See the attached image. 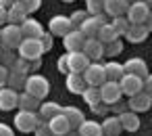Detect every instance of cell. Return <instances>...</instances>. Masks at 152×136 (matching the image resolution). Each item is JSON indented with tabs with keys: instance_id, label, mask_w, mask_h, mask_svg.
<instances>
[{
	"instance_id": "29",
	"label": "cell",
	"mask_w": 152,
	"mask_h": 136,
	"mask_svg": "<svg viewBox=\"0 0 152 136\" xmlns=\"http://www.w3.org/2000/svg\"><path fill=\"white\" fill-rule=\"evenodd\" d=\"M104 65V73H106V80H110V82H119L121 78H123V65L121 63H117V61H108V63H102Z\"/></svg>"
},
{
	"instance_id": "47",
	"label": "cell",
	"mask_w": 152,
	"mask_h": 136,
	"mask_svg": "<svg viewBox=\"0 0 152 136\" xmlns=\"http://www.w3.org/2000/svg\"><path fill=\"white\" fill-rule=\"evenodd\" d=\"M2 25H7V9L0 7V27Z\"/></svg>"
},
{
	"instance_id": "35",
	"label": "cell",
	"mask_w": 152,
	"mask_h": 136,
	"mask_svg": "<svg viewBox=\"0 0 152 136\" xmlns=\"http://www.w3.org/2000/svg\"><path fill=\"white\" fill-rule=\"evenodd\" d=\"M110 25L115 27V32H117L119 36H123V34L129 30V25H131V23H129V21L125 19V15H123V17H115V19L110 21Z\"/></svg>"
},
{
	"instance_id": "51",
	"label": "cell",
	"mask_w": 152,
	"mask_h": 136,
	"mask_svg": "<svg viewBox=\"0 0 152 136\" xmlns=\"http://www.w3.org/2000/svg\"><path fill=\"white\" fill-rule=\"evenodd\" d=\"M63 2H75V0H63Z\"/></svg>"
},
{
	"instance_id": "50",
	"label": "cell",
	"mask_w": 152,
	"mask_h": 136,
	"mask_svg": "<svg viewBox=\"0 0 152 136\" xmlns=\"http://www.w3.org/2000/svg\"><path fill=\"white\" fill-rule=\"evenodd\" d=\"M127 4H133V2H140V0H125Z\"/></svg>"
},
{
	"instance_id": "39",
	"label": "cell",
	"mask_w": 152,
	"mask_h": 136,
	"mask_svg": "<svg viewBox=\"0 0 152 136\" xmlns=\"http://www.w3.org/2000/svg\"><path fill=\"white\" fill-rule=\"evenodd\" d=\"M86 19H88V13H86V11H75V13L69 17V21H71V25H73L75 30H77V27H79Z\"/></svg>"
},
{
	"instance_id": "41",
	"label": "cell",
	"mask_w": 152,
	"mask_h": 136,
	"mask_svg": "<svg viewBox=\"0 0 152 136\" xmlns=\"http://www.w3.org/2000/svg\"><path fill=\"white\" fill-rule=\"evenodd\" d=\"M34 134H36V136H54V134L50 132V128H48V123H46V121H42V123L34 130Z\"/></svg>"
},
{
	"instance_id": "24",
	"label": "cell",
	"mask_w": 152,
	"mask_h": 136,
	"mask_svg": "<svg viewBox=\"0 0 152 136\" xmlns=\"http://www.w3.org/2000/svg\"><path fill=\"white\" fill-rule=\"evenodd\" d=\"M46 123H48V128H50V132H52L54 136H63V134L71 132V126H69V121H67V117H65L63 113L54 115V117L48 119Z\"/></svg>"
},
{
	"instance_id": "21",
	"label": "cell",
	"mask_w": 152,
	"mask_h": 136,
	"mask_svg": "<svg viewBox=\"0 0 152 136\" xmlns=\"http://www.w3.org/2000/svg\"><path fill=\"white\" fill-rule=\"evenodd\" d=\"M61 113L67 117V121H69L71 130H77V128L86 121L83 111H81V109H77V107H61Z\"/></svg>"
},
{
	"instance_id": "9",
	"label": "cell",
	"mask_w": 152,
	"mask_h": 136,
	"mask_svg": "<svg viewBox=\"0 0 152 136\" xmlns=\"http://www.w3.org/2000/svg\"><path fill=\"white\" fill-rule=\"evenodd\" d=\"M71 30H73V25H71L69 17H65V15H54V17L48 21V34H52V36H56V38L67 36Z\"/></svg>"
},
{
	"instance_id": "8",
	"label": "cell",
	"mask_w": 152,
	"mask_h": 136,
	"mask_svg": "<svg viewBox=\"0 0 152 136\" xmlns=\"http://www.w3.org/2000/svg\"><path fill=\"white\" fill-rule=\"evenodd\" d=\"M88 86H100L106 82V73H104V65L102 63H90L88 69L81 73Z\"/></svg>"
},
{
	"instance_id": "33",
	"label": "cell",
	"mask_w": 152,
	"mask_h": 136,
	"mask_svg": "<svg viewBox=\"0 0 152 136\" xmlns=\"http://www.w3.org/2000/svg\"><path fill=\"white\" fill-rule=\"evenodd\" d=\"M121 52H123V40H121V38L115 40V42H110V44H104V57L115 59V57L121 55Z\"/></svg>"
},
{
	"instance_id": "36",
	"label": "cell",
	"mask_w": 152,
	"mask_h": 136,
	"mask_svg": "<svg viewBox=\"0 0 152 136\" xmlns=\"http://www.w3.org/2000/svg\"><path fill=\"white\" fill-rule=\"evenodd\" d=\"M38 42H40L42 50H44V52H48V50H52V46H54V36H52V34H48V32H44V34L38 38Z\"/></svg>"
},
{
	"instance_id": "27",
	"label": "cell",
	"mask_w": 152,
	"mask_h": 136,
	"mask_svg": "<svg viewBox=\"0 0 152 136\" xmlns=\"http://www.w3.org/2000/svg\"><path fill=\"white\" fill-rule=\"evenodd\" d=\"M40 103H42V101H38V98H34L31 94H27V92H19V101H17V109H19V111H38V107H40Z\"/></svg>"
},
{
	"instance_id": "2",
	"label": "cell",
	"mask_w": 152,
	"mask_h": 136,
	"mask_svg": "<svg viewBox=\"0 0 152 136\" xmlns=\"http://www.w3.org/2000/svg\"><path fill=\"white\" fill-rule=\"evenodd\" d=\"M125 15H127L125 19H127L131 25H150V19H152V15H150V7L144 4L142 0H140V2L129 4Z\"/></svg>"
},
{
	"instance_id": "52",
	"label": "cell",
	"mask_w": 152,
	"mask_h": 136,
	"mask_svg": "<svg viewBox=\"0 0 152 136\" xmlns=\"http://www.w3.org/2000/svg\"><path fill=\"white\" fill-rule=\"evenodd\" d=\"M0 42H2V38H0Z\"/></svg>"
},
{
	"instance_id": "32",
	"label": "cell",
	"mask_w": 152,
	"mask_h": 136,
	"mask_svg": "<svg viewBox=\"0 0 152 136\" xmlns=\"http://www.w3.org/2000/svg\"><path fill=\"white\" fill-rule=\"evenodd\" d=\"M81 96H83V101H86L88 107H94V105L102 103V101H100V88H98V86H88V88L81 92Z\"/></svg>"
},
{
	"instance_id": "45",
	"label": "cell",
	"mask_w": 152,
	"mask_h": 136,
	"mask_svg": "<svg viewBox=\"0 0 152 136\" xmlns=\"http://www.w3.org/2000/svg\"><path fill=\"white\" fill-rule=\"evenodd\" d=\"M7 75H9V69L0 65V88H2V86H7Z\"/></svg>"
},
{
	"instance_id": "1",
	"label": "cell",
	"mask_w": 152,
	"mask_h": 136,
	"mask_svg": "<svg viewBox=\"0 0 152 136\" xmlns=\"http://www.w3.org/2000/svg\"><path fill=\"white\" fill-rule=\"evenodd\" d=\"M23 92L31 94V96L38 98V101H44V98L48 96V92H50V82H48L44 75H40V73H29L27 80H25Z\"/></svg>"
},
{
	"instance_id": "15",
	"label": "cell",
	"mask_w": 152,
	"mask_h": 136,
	"mask_svg": "<svg viewBox=\"0 0 152 136\" xmlns=\"http://www.w3.org/2000/svg\"><path fill=\"white\" fill-rule=\"evenodd\" d=\"M83 42H86V36L79 32V30H71L67 36H63V46H65V50L67 52H77V50H81L83 48Z\"/></svg>"
},
{
	"instance_id": "37",
	"label": "cell",
	"mask_w": 152,
	"mask_h": 136,
	"mask_svg": "<svg viewBox=\"0 0 152 136\" xmlns=\"http://www.w3.org/2000/svg\"><path fill=\"white\" fill-rule=\"evenodd\" d=\"M88 15H98L102 13V0H86V9Z\"/></svg>"
},
{
	"instance_id": "25",
	"label": "cell",
	"mask_w": 152,
	"mask_h": 136,
	"mask_svg": "<svg viewBox=\"0 0 152 136\" xmlns=\"http://www.w3.org/2000/svg\"><path fill=\"white\" fill-rule=\"evenodd\" d=\"M36 113L40 115V119H42V121H48V119H52L54 115H58V113H61V105H58V103H54V101H42Z\"/></svg>"
},
{
	"instance_id": "11",
	"label": "cell",
	"mask_w": 152,
	"mask_h": 136,
	"mask_svg": "<svg viewBox=\"0 0 152 136\" xmlns=\"http://www.w3.org/2000/svg\"><path fill=\"white\" fill-rule=\"evenodd\" d=\"M150 107H152V96L144 90L129 96V101H127V109L133 113H146V111H150Z\"/></svg>"
},
{
	"instance_id": "40",
	"label": "cell",
	"mask_w": 152,
	"mask_h": 136,
	"mask_svg": "<svg viewBox=\"0 0 152 136\" xmlns=\"http://www.w3.org/2000/svg\"><path fill=\"white\" fill-rule=\"evenodd\" d=\"M90 109H92L94 115H100V117H106V115L110 113V105H104V103H98V105H94V107H90Z\"/></svg>"
},
{
	"instance_id": "38",
	"label": "cell",
	"mask_w": 152,
	"mask_h": 136,
	"mask_svg": "<svg viewBox=\"0 0 152 136\" xmlns=\"http://www.w3.org/2000/svg\"><path fill=\"white\" fill-rule=\"evenodd\" d=\"M19 4L27 11V15H31V13H36L42 7V0H19Z\"/></svg>"
},
{
	"instance_id": "49",
	"label": "cell",
	"mask_w": 152,
	"mask_h": 136,
	"mask_svg": "<svg viewBox=\"0 0 152 136\" xmlns=\"http://www.w3.org/2000/svg\"><path fill=\"white\" fill-rule=\"evenodd\" d=\"M63 136H79V134H77L75 130H71V132H67V134H63Z\"/></svg>"
},
{
	"instance_id": "14",
	"label": "cell",
	"mask_w": 152,
	"mask_h": 136,
	"mask_svg": "<svg viewBox=\"0 0 152 136\" xmlns=\"http://www.w3.org/2000/svg\"><path fill=\"white\" fill-rule=\"evenodd\" d=\"M127 2L125 0H102V13L108 17V19H115V17H123L127 13Z\"/></svg>"
},
{
	"instance_id": "31",
	"label": "cell",
	"mask_w": 152,
	"mask_h": 136,
	"mask_svg": "<svg viewBox=\"0 0 152 136\" xmlns=\"http://www.w3.org/2000/svg\"><path fill=\"white\" fill-rule=\"evenodd\" d=\"M119 38H121V36L115 32V27L110 25V21H108L106 25H102L100 32H98V36H96V40L102 42V44H110V42H115V40H119Z\"/></svg>"
},
{
	"instance_id": "13",
	"label": "cell",
	"mask_w": 152,
	"mask_h": 136,
	"mask_svg": "<svg viewBox=\"0 0 152 136\" xmlns=\"http://www.w3.org/2000/svg\"><path fill=\"white\" fill-rule=\"evenodd\" d=\"M92 61L81 52V50H77V52H67V65H69V73H83L86 69H88V65H90Z\"/></svg>"
},
{
	"instance_id": "12",
	"label": "cell",
	"mask_w": 152,
	"mask_h": 136,
	"mask_svg": "<svg viewBox=\"0 0 152 136\" xmlns=\"http://www.w3.org/2000/svg\"><path fill=\"white\" fill-rule=\"evenodd\" d=\"M81 52H83L92 63H100V59L104 57V44H102V42H98L96 38H86Z\"/></svg>"
},
{
	"instance_id": "44",
	"label": "cell",
	"mask_w": 152,
	"mask_h": 136,
	"mask_svg": "<svg viewBox=\"0 0 152 136\" xmlns=\"http://www.w3.org/2000/svg\"><path fill=\"white\" fill-rule=\"evenodd\" d=\"M0 136H15V130H13L9 123L0 121Z\"/></svg>"
},
{
	"instance_id": "10",
	"label": "cell",
	"mask_w": 152,
	"mask_h": 136,
	"mask_svg": "<svg viewBox=\"0 0 152 136\" xmlns=\"http://www.w3.org/2000/svg\"><path fill=\"white\" fill-rule=\"evenodd\" d=\"M117 84H119V88H121V94H125L127 98L133 96V94H137V92H142V78H137V75L123 73V78H121Z\"/></svg>"
},
{
	"instance_id": "22",
	"label": "cell",
	"mask_w": 152,
	"mask_h": 136,
	"mask_svg": "<svg viewBox=\"0 0 152 136\" xmlns=\"http://www.w3.org/2000/svg\"><path fill=\"white\" fill-rule=\"evenodd\" d=\"M117 117H119V121H121V130H125V132H137L140 126H142L140 115L133 113V111H125V113H121V115H117Z\"/></svg>"
},
{
	"instance_id": "3",
	"label": "cell",
	"mask_w": 152,
	"mask_h": 136,
	"mask_svg": "<svg viewBox=\"0 0 152 136\" xmlns=\"http://www.w3.org/2000/svg\"><path fill=\"white\" fill-rule=\"evenodd\" d=\"M0 38H2V42H0V48H9V50H17V46L23 42V36H21V27L19 25H2L0 27Z\"/></svg>"
},
{
	"instance_id": "4",
	"label": "cell",
	"mask_w": 152,
	"mask_h": 136,
	"mask_svg": "<svg viewBox=\"0 0 152 136\" xmlns=\"http://www.w3.org/2000/svg\"><path fill=\"white\" fill-rule=\"evenodd\" d=\"M40 123H42V119L36 111H17V115H15V128L23 134L34 132Z\"/></svg>"
},
{
	"instance_id": "46",
	"label": "cell",
	"mask_w": 152,
	"mask_h": 136,
	"mask_svg": "<svg viewBox=\"0 0 152 136\" xmlns=\"http://www.w3.org/2000/svg\"><path fill=\"white\" fill-rule=\"evenodd\" d=\"M42 67V59H36V61H29V73H36L38 69Z\"/></svg>"
},
{
	"instance_id": "23",
	"label": "cell",
	"mask_w": 152,
	"mask_h": 136,
	"mask_svg": "<svg viewBox=\"0 0 152 136\" xmlns=\"http://www.w3.org/2000/svg\"><path fill=\"white\" fill-rule=\"evenodd\" d=\"M27 17H29V15H27V11H25L19 2L11 4V7L7 9V23H11V25H21Z\"/></svg>"
},
{
	"instance_id": "43",
	"label": "cell",
	"mask_w": 152,
	"mask_h": 136,
	"mask_svg": "<svg viewBox=\"0 0 152 136\" xmlns=\"http://www.w3.org/2000/svg\"><path fill=\"white\" fill-rule=\"evenodd\" d=\"M56 67H58V71H61V73H65V75L69 73V65H67V52H65V55H61V59L56 61Z\"/></svg>"
},
{
	"instance_id": "5",
	"label": "cell",
	"mask_w": 152,
	"mask_h": 136,
	"mask_svg": "<svg viewBox=\"0 0 152 136\" xmlns=\"http://www.w3.org/2000/svg\"><path fill=\"white\" fill-rule=\"evenodd\" d=\"M108 23V17L104 15V13H98V15H88V19L77 27L86 38H96L98 36V32H100V27L102 25H106Z\"/></svg>"
},
{
	"instance_id": "30",
	"label": "cell",
	"mask_w": 152,
	"mask_h": 136,
	"mask_svg": "<svg viewBox=\"0 0 152 136\" xmlns=\"http://www.w3.org/2000/svg\"><path fill=\"white\" fill-rule=\"evenodd\" d=\"M25 80H27L25 73H21V71H9V75H7V88L19 92V90L25 88Z\"/></svg>"
},
{
	"instance_id": "34",
	"label": "cell",
	"mask_w": 152,
	"mask_h": 136,
	"mask_svg": "<svg viewBox=\"0 0 152 136\" xmlns=\"http://www.w3.org/2000/svg\"><path fill=\"white\" fill-rule=\"evenodd\" d=\"M15 59H17L15 50H9V48H0V65H2V67L11 69V67H13V63H15Z\"/></svg>"
},
{
	"instance_id": "17",
	"label": "cell",
	"mask_w": 152,
	"mask_h": 136,
	"mask_svg": "<svg viewBox=\"0 0 152 136\" xmlns=\"http://www.w3.org/2000/svg\"><path fill=\"white\" fill-rule=\"evenodd\" d=\"M123 71L125 73H131V75H137V78H146L148 75V65L144 59L140 57H133V59H127V63H123Z\"/></svg>"
},
{
	"instance_id": "28",
	"label": "cell",
	"mask_w": 152,
	"mask_h": 136,
	"mask_svg": "<svg viewBox=\"0 0 152 136\" xmlns=\"http://www.w3.org/2000/svg\"><path fill=\"white\" fill-rule=\"evenodd\" d=\"M75 132L79 136H104L102 134V128H100V121H92V119H86Z\"/></svg>"
},
{
	"instance_id": "16",
	"label": "cell",
	"mask_w": 152,
	"mask_h": 136,
	"mask_svg": "<svg viewBox=\"0 0 152 136\" xmlns=\"http://www.w3.org/2000/svg\"><path fill=\"white\" fill-rule=\"evenodd\" d=\"M129 44H142L150 36V25H129V30L123 34Z\"/></svg>"
},
{
	"instance_id": "19",
	"label": "cell",
	"mask_w": 152,
	"mask_h": 136,
	"mask_svg": "<svg viewBox=\"0 0 152 136\" xmlns=\"http://www.w3.org/2000/svg\"><path fill=\"white\" fill-rule=\"evenodd\" d=\"M17 101H19V92L2 86L0 88V111H13L17 109Z\"/></svg>"
},
{
	"instance_id": "48",
	"label": "cell",
	"mask_w": 152,
	"mask_h": 136,
	"mask_svg": "<svg viewBox=\"0 0 152 136\" xmlns=\"http://www.w3.org/2000/svg\"><path fill=\"white\" fill-rule=\"evenodd\" d=\"M15 2H19V0H0V7L9 9V7H11V4H15Z\"/></svg>"
},
{
	"instance_id": "42",
	"label": "cell",
	"mask_w": 152,
	"mask_h": 136,
	"mask_svg": "<svg viewBox=\"0 0 152 136\" xmlns=\"http://www.w3.org/2000/svg\"><path fill=\"white\" fill-rule=\"evenodd\" d=\"M125 111H129V109H127V103H123V101L110 105V113H115V115H121V113H125Z\"/></svg>"
},
{
	"instance_id": "20",
	"label": "cell",
	"mask_w": 152,
	"mask_h": 136,
	"mask_svg": "<svg viewBox=\"0 0 152 136\" xmlns=\"http://www.w3.org/2000/svg\"><path fill=\"white\" fill-rule=\"evenodd\" d=\"M100 128H102V134H104V136H121V132H123L119 117L113 115V113H108V115L100 121Z\"/></svg>"
},
{
	"instance_id": "7",
	"label": "cell",
	"mask_w": 152,
	"mask_h": 136,
	"mask_svg": "<svg viewBox=\"0 0 152 136\" xmlns=\"http://www.w3.org/2000/svg\"><path fill=\"white\" fill-rule=\"evenodd\" d=\"M98 88H100V101H102L104 105H115V103H119V101L123 98L121 88H119V84H117V82L106 80V82H104V84H100Z\"/></svg>"
},
{
	"instance_id": "6",
	"label": "cell",
	"mask_w": 152,
	"mask_h": 136,
	"mask_svg": "<svg viewBox=\"0 0 152 136\" xmlns=\"http://www.w3.org/2000/svg\"><path fill=\"white\" fill-rule=\"evenodd\" d=\"M42 55H44V50H42L40 42L34 40V38H23V42L17 46V57H21V59H25V61L42 59Z\"/></svg>"
},
{
	"instance_id": "26",
	"label": "cell",
	"mask_w": 152,
	"mask_h": 136,
	"mask_svg": "<svg viewBox=\"0 0 152 136\" xmlns=\"http://www.w3.org/2000/svg\"><path fill=\"white\" fill-rule=\"evenodd\" d=\"M67 88L73 94H81L88 88V84H86V80H83L81 73H67Z\"/></svg>"
},
{
	"instance_id": "18",
	"label": "cell",
	"mask_w": 152,
	"mask_h": 136,
	"mask_svg": "<svg viewBox=\"0 0 152 136\" xmlns=\"http://www.w3.org/2000/svg\"><path fill=\"white\" fill-rule=\"evenodd\" d=\"M19 27H21V36H23V38H34V40H38V38L44 34V25H42L40 21L31 19V17H27Z\"/></svg>"
}]
</instances>
